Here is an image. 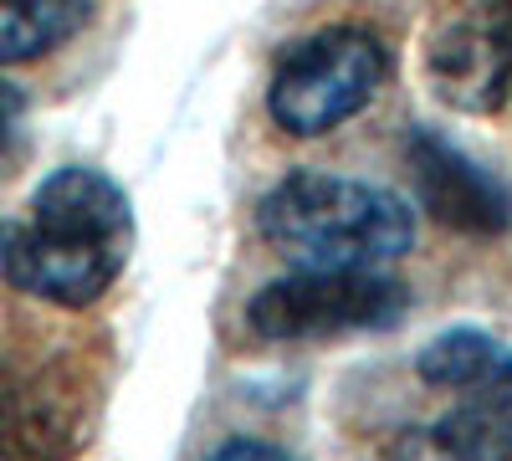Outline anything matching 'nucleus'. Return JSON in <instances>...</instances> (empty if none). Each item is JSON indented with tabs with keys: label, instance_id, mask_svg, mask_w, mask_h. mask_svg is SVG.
Here are the masks:
<instances>
[{
	"label": "nucleus",
	"instance_id": "1",
	"mask_svg": "<svg viewBox=\"0 0 512 461\" xmlns=\"http://www.w3.org/2000/svg\"><path fill=\"white\" fill-rule=\"evenodd\" d=\"M128 251H134V205L88 164L47 175L26 211L0 226L6 282L57 308L98 303L118 282Z\"/></svg>",
	"mask_w": 512,
	"mask_h": 461
},
{
	"label": "nucleus",
	"instance_id": "9",
	"mask_svg": "<svg viewBox=\"0 0 512 461\" xmlns=\"http://www.w3.org/2000/svg\"><path fill=\"white\" fill-rule=\"evenodd\" d=\"M93 0H0V62L47 57L88 26Z\"/></svg>",
	"mask_w": 512,
	"mask_h": 461
},
{
	"label": "nucleus",
	"instance_id": "8",
	"mask_svg": "<svg viewBox=\"0 0 512 461\" xmlns=\"http://www.w3.org/2000/svg\"><path fill=\"white\" fill-rule=\"evenodd\" d=\"M72 441L62 400L0 349V461H52Z\"/></svg>",
	"mask_w": 512,
	"mask_h": 461
},
{
	"label": "nucleus",
	"instance_id": "3",
	"mask_svg": "<svg viewBox=\"0 0 512 461\" xmlns=\"http://www.w3.org/2000/svg\"><path fill=\"white\" fill-rule=\"evenodd\" d=\"M420 380L451 395L441 421L405 426L384 461H512V349L482 328H446L415 359Z\"/></svg>",
	"mask_w": 512,
	"mask_h": 461
},
{
	"label": "nucleus",
	"instance_id": "6",
	"mask_svg": "<svg viewBox=\"0 0 512 461\" xmlns=\"http://www.w3.org/2000/svg\"><path fill=\"white\" fill-rule=\"evenodd\" d=\"M410 164V180L446 231L456 236H502L512 226V195L497 175H487L482 164H472L456 144H446L441 134H410L405 149Z\"/></svg>",
	"mask_w": 512,
	"mask_h": 461
},
{
	"label": "nucleus",
	"instance_id": "4",
	"mask_svg": "<svg viewBox=\"0 0 512 461\" xmlns=\"http://www.w3.org/2000/svg\"><path fill=\"white\" fill-rule=\"evenodd\" d=\"M390 52L369 26L338 21L323 26L277 57L272 82H267V113L277 129L297 139H318L338 123L364 113V103L379 93Z\"/></svg>",
	"mask_w": 512,
	"mask_h": 461
},
{
	"label": "nucleus",
	"instance_id": "10",
	"mask_svg": "<svg viewBox=\"0 0 512 461\" xmlns=\"http://www.w3.org/2000/svg\"><path fill=\"white\" fill-rule=\"evenodd\" d=\"M205 461H297V456H292V451H282V446H272V441L231 436V441H221L216 451H210Z\"/></svg>",
	"mask_w": 512,
	"mask_h": 461
},
{
	"label": "nucleus",
	"instance_id": "11",
	"mask_svg": "<svg viewBox=\"0 0 512 461\" xmlns=\"http://www.w3.org/2000/svg\"><path fill=\"white\" fill-rule=\"evenodd\" d=\"M16 118H21V93L11 82H0V154L11 149V134H16Z\"/></svg>",
	"mask_w": 512,
	"mask_h": 461
},
{
	"label": "nucleus",
	"instance_id": "2",
	"mask_svg": "<svg viewBox=\"0 0 512 461\" xmlns=\"http://www.w3.org/2000/svg\"><path fill=\"white\" fill-rule=\"evenodd\" d=\"M256 231L292 267H379L415 246V211L384 185L297 170L262 195Z\"/></svg>",
	"mask_w": 512,
	"mask_h": 461
},
{
	"label": "nucleus",
	"instance_id": "7",
	"mask_svg": "<svg viewBox=\"0 0 512 461\" xmlns=\"http://www.w3.org/2000/svg\"><path fill=\"white\" fill-rule=\"evenodd\" d=\"M425 72H431V88L446 108L492 113L512 93V31L482 6H472L431 41Z\"/></svg>",
	"mask_w": 512,
	"mask_h": 461
},
{
	"label": "nucleus",
	"instance_id": "12",
	"mask_svg": "<svg viewBox=\"0 0 512 461\" xmlns=\"http://www.w3.org/2000/svg\"><path fill=\"white\" fill-rule=\"evenodd\" d=\"M477 6H482L492 21H502V26L512 31V0H477Z\"/></svg>",
	"mask_w": 512,
	"mask_h": 461
},
{
	"label": "nucleus",
	"instance_id": "5",
	"mask_svg": "<svg viewBox=\"0 0 512 461\" xmlns=\"http://www.w3.org/2000/svg\"><path fill=\"white\" fill-rule=\"evenodd\" d=\"M410 303L400 277L374 267H292L272 277L251 298V333L277 344L292 339H333V333H369L390 328Z\"/></svg>",
	"mask_w": 512,
	"mask_h": 461
}]
</instances>
